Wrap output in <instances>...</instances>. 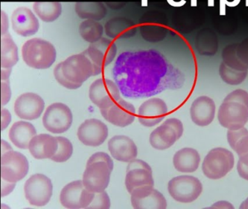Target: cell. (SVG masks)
<instances>
[{
  "label": "cell",
  "instance_id": "6da1fadb",
  "mask_svg": "<svg viewBox=\"0 0 248 209\" xmlns=\"http://www.w3.org/2000/svg\"><path fill=\"white\" fill-rule=\"evenodd\" d=\"M113 77L124 97L143 98L182 88L186 75L156 49L127 51L117 57Z\"/></svg>",
  "mask_w": 248,
  "mask_h": 209
},
{
  "label": "cell",
  "instance_id": "7a4b0ae2",
  "mask_svg": "<svg viewBox=\"0 0 248 209\" xmlns=\"http://www.w3.org/2000/svg\"><path fill=\"white\" fill-rule=\"evenodd\" d=\"M217 119L223 127L236 130L248 121V92L236 90L229 93L219 107Z\"/></svg>",
  "mask_w": 248,
  "mask_h": 209
},
{
  "label": "cell",
  "instance_id": "3957f363",
  "mask_svg": "<svg viewBox=\"0 0 248 209\" xmlns=\"http://www.w3.org/2000/svg\"><path fill=\"white\" fill-rule=\"evenodd\" d=\"M23 60L28 66L37 70L50 68L56 62L57 52L53 44L41 38L29 39L21 49Z\"/></svg>",
  "mask_w": 248,
  "mask_h": 209
},
{
  "label": "cell",
  "instance_id": "277c9868",
  "mask_svg": "<svg viewBox=\"0 0 248 209\" xmlns=\"http://www.w3.org/2000/svg\"><path fill=\"white\" fill-rule=\"evenodd\" d=\"M234 165V156L229 149L216 148L204 157L202 168L204 176L210 179L217 180L230 172Z\"/></svg>",
  "mask_w": 248,
  "mask_h": 209
},
{
  "label": "cell",
  "instance_id": "5b68a950",
  "mask_svg": "<svg viewBox=\"0 0 248 209\" xmlns=\"http://www.w3.org/2000/svg\"><path fill=\"white\" fill-rule=\"evenodd\" d=\"M170 195L183 203H189L197 200L202 192L201 181L197 177L181 175L170 180L168 186Z\"/></svg>",
  "mask_w": 248,
  "mask_h": 209
},
{
  "label": "cell",
  "instance_id": "8992f818",
  "mask_svg": "<svg viewBox=\"0 0 248 209\" xmlns=\"http://www.w3.org/2000/svg\"><path fill=\"white\" fill-rule=\"evenodd\" d=\"M58 65L63 75L75 84H82L95 76L93 64L83 52L72 55Z\"/></svg>",
  "mask_w": 248,
  "mask_h": 209
},
{
  "label": "cell",
  "instance_id": "52a82bcc",
  "mask_svg": "<svg viewBox=\"0 0 248 209\" xmlns=\"http://www.w3.org/2000/svg\"><path fill=\"white\" fill-rule=\"evenodd\" d=\"M53 192V183L45 174H34L24 184L26 198L32 206H46L51 199Z\"/></svg>",
  "mask_w": 248,
  "mask_h": 209
},
{
  "label": "cell",
  "instance_id": "ba28073f",
  "mask_svg": "<svg viewBox=\"0 0 248 209\" xmlns=\"http://www.w3.org/2000/svg\"><path fill=\"white\" fill-rule=\"evenodd\" d=\"M183 134L182 122L175 118L168 119L151 133L149 142L155 149L164 150L172 147Z\"/></svg>",
  "mask_w": 248,
  "mask_h": 209
},
{
  "label": "cell",
  "instance_id": "9c48e42d",
  "mask_svg": "<svg viewBox=\"0 0 248 209\" xmlns=\"http://www.w3.org/2000/svg\"><path fill=\"white\" fill-rule=\"evenodd\" d=\"M73 114L64 103H55L46 109L43 118L44 127L53 134L67 132L72 125Z\"/></svg>",
  "mask_w": 248,
  "mask_h": 209
},
{
  "label": "cell",
  "instance_id": "30bf717a",
  "mask_svg": "<svg viewBox=\"0 0 248 209\" xmlns=\"http://www.w3.org/2000/svg\"><path fill=\"white\" fill-rule=\"evenodd\" d=\"M83 53L93 64L95 75H98L115 59L117 46L113 41L101 38L98 42L91 44Z\"/></svg>",
  "mask_w": 248,
  "mask_h": 209
},
{
  "label": "cell",
  "instance_id": "8fae6325",
  "mask_svg": "<svg viewBox=\"0 0 248 209\" xmlns=\"http://www.w3.org/2000/svg\"><path fill=\"white\" fill-rule=\"evenodd\" d=\"M120 88L117 83L108 78H98L89 89L91 102L100 109H108L117 103L120 97Z\"/></svg>",
  "mask_w": 248,
  "mask_h": 209
},
{
  "label": "cell",
  "instance_id": "7c38bea8",
  "mask_svg": "<svg viewBox=\"0 0 248 209\" xmlns=\"http://www.w3.org/2000/svg\"><path fill=\"white\" fill-rule=\"evenodd\" d=\"M30 164L27 157L11 150L1 155V177L11 182H18L28 174Z\"/></svg>",
  "mask_w": 248,
  "mask_h": 209
},
{
  "label": "cell",
  "instance_id": "4fadbf2b",
  "mask_svg": "<svg viewBox=\"0 0 248 209\" xmlns=\"http://www.w3.org/2000/svg\"><path fill=\"white\" fill-rule=\"evenodd\" d=\"M94 196L95 193L85 187L82 180H76L63 187L60 194V202L66 209H87L93 200Z\"/></svg>",
  "mask_w": 248,
  "mask_h": 209
},
{
  "label": "cell",
  "instance_id": "5bb4252c",
  "mask_svg": "<svg viewBox=\"0 0 248 209\" xmlns=\"http://www.w3.org/2000/svg\"><path fill=\"white\" fill-rule=\"evenodd\" d=\"M111 170L105 162H95L87 165L83 174L85 187L94 193H101L108 187Z\"/></svg>",
  "mask_w": 248,
  "mask_h": 209
},
{
  "label": "cell",
  "instance_id": "9a60e30c",
  "mask_svg": "<svg viewBox=\"0 0 248 209\" xmlns=\"http://www.w3.org/2000/svg\"><path fill=\"white\" fill-rule=\"evenodd\" d=\"M108 135L107 125L98 119L85 120L78 128V139L86 146H100L105 142Z\"/></svg>",
  "mask_w": 248,
  "mask_h": 209
},
{
  "label": "cell",
  "instance_id": "2e32d148",
  "mask_svg": "<svg viewBox=\"0 0 248 209\" xmlns=\"http://www.w3.org/2000/svg\"><path fill=\"white\" fill-rule=\"evenodd\" d=\"M11 20L13 30L23 37L33 36L40 29L38 17L34 12L27 7L16 9L11 15Z\"/></svg>",
  "mask_w": 248,
  "mask_h": 209
},
{
  "label": "cell",
  "instance_id": "e0dca14e",
  "mask_svg": "<svg viewBox=\"0 0 248 209\" xmlns=\"http://www.w3.org/2000/svg\"><path fill=\"white\" fill-rule=\"evenodd\" d=\"M45 101L36 93L21 94L16 100L14 111L20 119L33 120L39 119L44 111Z\"/></svg>",
  "mask_w": 248,
  "mask_h": 209
},
{
  "label": "cell",
  "instance_id": "ac0fdd59",
  "mask_svg": "<svg viewBox=\"0 0 248 209\" xmlns=\"http://www.w3.org/2000/svg\"><path fill=\"white\" fill-rule=\"evenodd\" d=\"M132 206L136 209H165L167 200L152 186L135 189L131 193Z\"/></svg>",
  "mask_w": 248,
  "mask_h": 209
},
{
  "label": "cell",
  "instance_id": "d6986e66",
  "mask_svg": "<svg viewBox=\"0 0 248 209\" xmlns=\"http://www.w3.org/2000/svg\"><path fill=\"white\" fill-rule=\"evenodd\" d=\"M168 105L160 98H151L142 103L138 111L139 123L152 127L160 123L168 114Z\"/></svg>",
  "mask_w": 248,
  "mask_h": 209
},
{
  "label": "cell",
  "instance_id": "ffe728a7",
  "mask_svg": "<svg viewBox=\"0 0 248 209\" xmlns=\"http://www.w3.org/2000/svg\"><path fill=\"white\" fill-rule=\"evenodd\" d=\"M103 117L114 126L126 127L133 123L136 119V108L133 104L120 99L108 109H101Z\"/></svg>",
  "mask_w": 248,
  "mask_h": 209
},
{
  "label": "cell",
  "instance_id": "44dd1931",
  "mask_svg": "<svg viewBox=\"0 0 248 209\" xmlns=\"http://www.w3.org/2000/svg\"><path fill=\"white\" fill-rule=\"evenodd\" d=\"M214 100L207 96H201L194 100L190 108L191 120L199 126H207L214 120L216 114Z\"/></svg>",
  "mask_w": 248,
  "mask_h": 209
},
{
  "label": "cell",
  "instance_id": "7402d4cb",
  "mask_svg": "<svg viewBox=\"0 0 248 209\" xmlns=\"http://www.w3.org/2000/svg\"><path fill=\"white\" fill-rule=\"evenodd\" d=\"M108 150L111 156L121 162L129 163L138 155V148L134 141L124 135H117L108 140Z\"/></svg>",
  "mask_w": 248,
  "mask_h": 209
},
{
  "label": "cell",
  "instance_id": "603a6c76",
  "mask_svg": "<svg viewBox=\"0 0 248 209\" xmlns=\"http://www.w3.org/2000/svg\"><path fill=\"white\" fill-rule=\"evenodd\" d=\"M58 146L57 137L48 134H40L31 139L29 150L36 159H51L57 152Z\"/></svg>",
  "mask_w": 248,
  "mask_h": 209
},
{
  "label": "cell",
  "instance_id": "cb8c5ba5",
  "mask_svg": "<svg viewBox=\"0 0 248 209\" xmlns=\"http://www.w3.org/2000/svg\"><path fill=\"white\" fill-rule=\"evenodd\" d=\"M36 135L37 130L34 125L25 120L16 122L9 131L10 139L20 149H29L31 139Z\"/></svg>",
  "mask_w": 248,
  "mask_h": 209
},
{
  "label": "cell",
  "instance_id": "d4e9b609",
  "mask_svg": "<svg viewBox=\"0 0 248 209\" xmlns=\"http://www.w3.org/2000/svg\"><path fill=\"white\" fill-rule=\"evenodd\" d=\"M200 155L194 148H185L175 152L173 156L174 167L181 173H193L200 164Z\"/></svg>",
  "mask_w": 248,
  "mask_h": 209
},
{
  "label": "cell",
  "instance_id": "484cf974",
  "mask_svg": "<svg viewBox=\"0 0 248 209\" xmlns=\"http://www.w3.org/2000/svg\"><path fill=\"white\" fill-rule=\"evenodd\" d=\"M154 184H155V181H154L151 166L136 167V168L127 169L125 186L130 194L135 189L146 187V186L154 187Z\"/></svg>",
  "mask_w": 248,
  "mask_h": 209
},
{
  "label": "cell",
  "instance_id": "4316f807",
  "mask_svg": "<svg viewBox=\"0 0 248 209\" xmlns=\"http://www.w3.org/2000/svg\"><path fill=\"white\" fill-rule=\"evenodd\" d=\"M107 36L111 39H127L135 36L136 29L131 20L124 17H115L107 22L105 26Z\"/></svg>",
  "mask_w": 248,
  "mask_h": 209
},
{
  "label": "cell",
  "instance_id": "83f0119b",
  "mask_svg": "<svg viewBox=\"0 0 248 209\" xmlns=\"http://www.w3.org/2000/svg\"><path fill=\"white\" fill-rule=\"evenodd\" d=\"M19 60L16 44L9 33L2 35L1 39V66L12 68Z\"/></svg>",
  "mask_w": 248,
  "mask_h": 209
},
{
  "label": "cell",
  "instance_id": "f1b7e54d",
  "mask_svg": "<svg viewBox=\"0 0 248 209\" xmlns=\"http://www.w3.org/2000/svg\"><path fill=\"white\" fill-rule=\"evenodd\" d=\"M75 12L81 18L101 20L107 15L105 5L99 1H78L75 4Z\"/></svg>",
  "mask_w": 248,
  "mask_h": 209
},
{
  "label": "cell",
  "instance_id": "f546056e",
  "mask_svg": "<svg viewBox=\"0 0 248 209\" xmlns=\"http://www.w3.org/2000/svg\"><path fill=\"white\" fill-rule=\"evenodd\" d=\"M32 7L37 17L46 23L55 21L62 13V5L59 1H35Z\"/></svg>",
  "mask_w": 248,
  "mask_h": 209
},
{
  "label": "cell",
  "instance_id": "4dcf8cb0",
  "mask_svg": "<svg viewBox=\"0 0 248 209\" xmlns=\"http://www.w3.org/2000/svg\"><path fill=\"white\" fill-rule=\"evenodd\" d=\"M104 31V26L97 20L88 19L79 25V32L81 37L91 44L99 41L102 38Z\"/></svg>",
  "mask_w": 248,
  "mask_h": 209
},
{
  "label": "cell",
  "instance_id": "1f68e13d",
  "mask_svg": "<svg viewBox=\"0 0 248 209\" xmlns=\"http://www.w3.org/2000/svg\"><path fill=\"white\" fill-rule=\"evenodd\" d=\"M59 146L57 152L52 157V161L56 163H64L72 157L74 148L72 142L64 136H57Z\"/></svg>",
  "mask_w": 248,
  "mask_h": 209
},
{
  "label": "cell",
  "instance_id": "d6a6232c",
  "mask_svg": "<svg viewBox=\"0 0 248 209\" xmlns=\"http://www.w3.org/2000/svg\"><path fill=\"white\" fill-rule=\"evenodd\" d=\"M111 200L108 193L104 190L101 193H95L93 200L87 209H109Z\"/></svg>",
  "mask_w": 248,
  "mask_h": 209
},
{
  "label": "cell",
  "instance_id": "836d02e7",
  "mask_svg": "<svg viewBox=\"0 0 248 209\" xmlns=\"http://www.w3.org/2000/svg\"><path fill=\"white\" fill-rule=\"evenodd\" d=\"M220 75L223 78V81L227 84H232V85H237L241 84L245 79L246 76V74H237V73L232 72L229 70L226 69L223 67L220 69Z\"/></svg>",
  "mask_w": 248,
  "mask_h": 209
},
{
  "label": "cell",
  "instance_id": "e575fe53",
  "mask_svg": "<svg viewBox=\"0 0 248 209\" xmlns=\"http://www.w3.org/2000/svg\"><path fill=\"white\" fill-rule=\"evenodd\" d=\"M233 150L239 156V161L248 165V135L243 136L236 144Z\"/></svg>",
  "mask_w": 248,
  "mask_h": 209
},
{
  "label": "cell",
  "instance_id": "d590c367",
  "mask_svg": "<svg viewBox=\"0 0 248 209\" xmlns=\"http://www.w3.org/2000/svg\"><path fill=\"white\" fill-rule=\"evenodd\" d=\"M53 74H54V76L55 78H56V81H57L61 85L63 86V87L68 89V90H78L79 87H82V84H75V83L69 81V80L63 75V74H62L59 65L55 67Z\"/></svg>",
  "mask_w": 248,
  "mask_h": 209
},
{
  "label": "cell",
  "instance_id": "8d00e7d4",
  "mask_svg": "<svg viewBox=\"0 0 248 209\" xmlns=\"http://www.w3.org/2000/svg\"><path fill=\"white\" fill-rule=\"evenodd\" d=\"M246 135H248V130L245 128V126L236 130L228 129L227 139L231 148L233 149H234L236 144Z\"/></svg>",
  "mask_w": 248,
  "mask_h": 209
},
{
  "label": "cell",
  "instance_id": "74e56055",
  "mask_svg": "<svg viewBox=\"0 0 248 209\" xmlns=\"http://www.w3.org/2000/svg\"><path fill=\"white\" fill-rule=\"evenodd\" d=\"M100 161L107 163L108 166H109L110 169L112 171L113 168H114V162H113L112 158L107 152H95V153H94L93 155L90 157L88 162H87V165H89V164H93V163L100 162Z\"/></svg>",
  "mask_w": 248,
  "mask_h": 209
},
{
  "label": "cell",
  "instance_id": "f35d334b",
  "mask_svg": "<svg viewBox=\"0 0 248 209\" xmlns=\"http://www.w3.org/2000/svg\"><path fill=\"white\" fill-rule=\"evenodd\" d=\"M12 97L11 85L9 80L2 81L1 83V104L2 106L6 105Z\"/></svg>",
  "mask_w": 248,
  "mask_h": 209
},
{
  "label": "cell",
  "instance_id": "ab89813d",
  "mask_svg": "<svg viewBox=\"0 0 248 209\" xmlns=\"http://www.w3.org/2000/svg\"><path fill=\"white\" fill-rule=\"evenodd\" d=\"M16 182H11V181H7V180L2 179L1 181V196L2 197H5L11 194L16 187Z\"/></svg>",
  "mask_w": 248,
  "mask_h": 209
},
{
  "label": "cell",
  "instance_id": "60d3db41",
  "mask_svg": "<svg viewBox=\"0 0 248 209\" xmlns=\"http://www.w3.org/2000/svg\"><path fill=\"white\" fill-rule=\"evenodd\" d=\"M12 120V116L11 112L6 108H2L1 110V129L5 130L9 126Z\"/></svg>",
  "mask_w": 248,
  "mask_h": 209
},
{
  "label": "cell",
  "instance_id": "b9f144b4",
  "mask_svg": "<svg viewBox=\"0 0 248 209\" xmlns=\"http://www.w3.org/2000/svg\"><path fill=\"white\" fill-rule=\"evenodd\" d=\"M8 29H9V20H8V16L5 11L2 10L1 12V34L4 35L8 33Z\"/></svg>",
  "mask_w": 248,
  "mask_h": 209
},
{
  "label": "cell",
  "instance_id": "7bdbcfd3",
  "mask_svg": "<svg viewBox=\"0 0 248 209\" xmlns=\"http://www.w3.org/2000/svg\"><path fill=\"white\" fill-rule=\"evenodd\" d=\"M236 168H237L238 174H239V177L248 181V165H245L243 163L239 161Z\"/></svg>",
  "mask_w": 248,
  "mask_h": 209
},
{
  "label": "cell",
  "instance_id": "ee69618b",
  "mask_svg": "<svg viewBox=\"0 0 248 209\" xmlns=\"http://www.w3.org/2000/svg\"><path fill=\"white\" fill-rule=\"evenodd\" d=\"M210 209H233L234 207L232 206V203L225 200L216 202L214 204L210 206Z\"/></svg>",
  "mask_w": 248,
  "mask_h": 209
},
{
  "label": "cell",
  "instance_id": "f6af8a7d",
  "mask_svg": "<svg viewBox=\"0 0 248 209\" xmlns=\"http://www.w3.org/2000/svg\"><path fill=\"white\" fill-rule=\"evenodd\" d=\"M12 73V68H2L1 71V79L2 81H8Z\"/></svg>",
  "mask_w": 248,
  "mask_h": 209
},
{
  "label": "cell",
  "instance_id": "bcb514c9",
  "mask_svg": "<svg viewBox=\"0 0 248 209\" xmlns=\"http://www.w3.org/2000/svg\"><path fill=\"white\" fill-rule=\"evenodd\" d=\"M1 148H2V154L5 153V152L14 150L11 145H10L7 141L4 140V139L1 140Z\"/></svg>",
  "mask_w": 248,
  "mask_h": 209
},
{
  "label": "cell",
  "instance_id": "7dc6e473",
  "mask_svg": "<svg viewBox=\"0 0 248 209\" xmlns=\"http://www.w3.org/2000/svg\"><path fill=\"white\" fill-rule=\"evenodd\" d=\"M167 1L173 7H182L186 3V0H167Z\"/></svg>",
  "mask_w": 248,
  "mask_h": 209
},
{
  "label": "cell",
  "instance_id": "c3c4849f",
  "mask_svg": "<svg viewBox=\"0 0 248 209\" xmlns=\"http://www.w3.org/2000/svg\"><path fill=\"white\" fill-rule=\"evenodd\" d=\"M226 0H220V15H226Z\"/></svg>",
  "mask_w": 248,
  "mask_h": 209
},
{
  "label": "cell",
  "instance_id": "681fc988",
  "mask_svg": "<svg viewBox=\"0 0 248 209\" xmlns=\"http://www.w3.org/2000/svg\"><path fill=\"white\" fill-rule=\"evenodd\" d=\"M240 209H248V197L246 200L242 202V204L239 206Z\"/></svg>",
  "mask_w": 248,
  "mask_h": 209
},
{
  "label": "cell",
  "instance_id": "f907efd6",
  "mask_svg": "<svg viewBox=\"0 0 248 209\" xmlns=\"http://www.w3.org/2000/svg\"><path fill=\"white\" fill-rule=\"evenodd\" d=\"M215 0H207V5L209 7H214Z\"/></svg>",
  "mask_w": 248,
  "mask_h": 209
},
{
  "label": "cell",
  "instance_id": "816d5d0a",
  "mask_svg": "<svg viewBox=\"0 0 248 209\" xmlns=\"http://www.w3.org/2000/svg\"><path fill=\"white\" fill-rule=\"evenodd\" d=\"M191 5L192 6V7H197V0H191Z\"/></svg>",
  "mask_w": 248,
  "mask_h": 209
},
{
  "label": "cell",
  "instance_id": "f5cc1de1",
  "mask_svg": "<svg viewBox=\"0 0 248 209\" xmlns=\"http://www.w3.org/2000/svg\"><path fill=\"white\" fill-rule=\"evenodd\" d=\"M246 6L248 7V0H246Z\"/></svg>",
  "mask_w": 248,
  "mask_h": 209
}]
</instances>
